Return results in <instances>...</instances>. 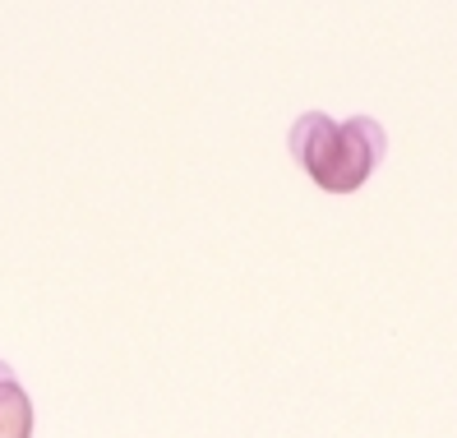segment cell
<instances>
[{"instance_id": "obj_1", "label": "cell", "mask_w": 457, "mask_h": 438, "mask_svg": "<svg viewBox=\"0 0 457 438\" xmlns=\"http://www.w3.org/2000/svg\"><path fill=\"white\" fill-rule=\"evenodd\" d=\"M291 153L324 194H356L379 171L388 139L374 116H352L337 125L328 116L310 112L291 125Z\"/></svg>"}, {"instance_id": "obj_2", "label": "cell", "mask_w": 457, "mask_h": 438, "mask_svg": "<svg viewBox=\"0 0 457 438\" xmlns=\"http://www.w3.org/2000/svg\"><path fill=\"white\" fill-rule=\"evenodd\" d=\"M29 429H33V406H29V397H23V388L14 383V374L0 365V434L23 438Z\"/></svg>"}]
</instances>
